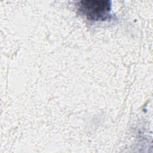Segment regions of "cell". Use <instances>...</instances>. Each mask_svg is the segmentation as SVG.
Wrapping results in <instances>:
<instances>
[{"label": "cell", "instance_id": "6da1fadb", "mask_svg": "<svg viewBox=\"0 0 153 153\" xmlns=\"http://www.w3.org/2000/svg\"><path fill=\"white\" fill-rule=\"evenodd\" d=\"M77 8L87 19L93 21L105 20L109 16L111 1L100 0H84L77 3Z\"/></svg>", "mask_w": 153, "mask_h": 153}]
</instances>
